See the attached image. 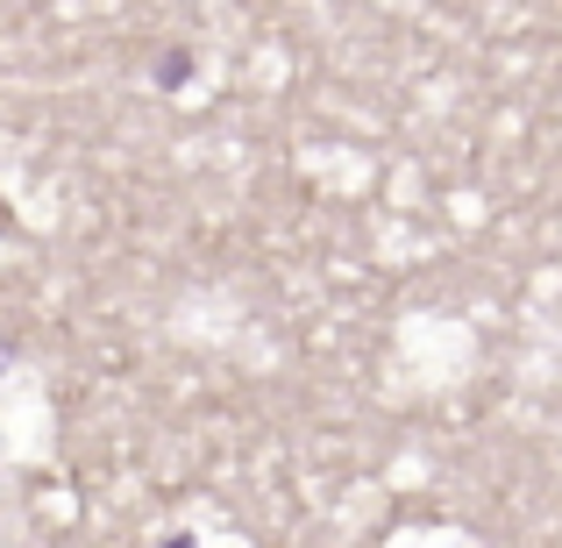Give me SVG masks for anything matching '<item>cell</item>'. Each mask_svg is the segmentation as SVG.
Masks as SVG:
<instances>
[{
    "label": "cell",
    "mask_w": 562,
    "mask_h": 548,
    "mask_svg": "<svg viewBox=\"0 0 562 548\" xmlns=\"http://www.w3.org/2000/svg\"><path fill=\"white\" fill-rule=\"evenodd\" d=\"M165 548H192V541H165Z\"/></svg>",
    "instance_id": "1"
}]
</instances>
